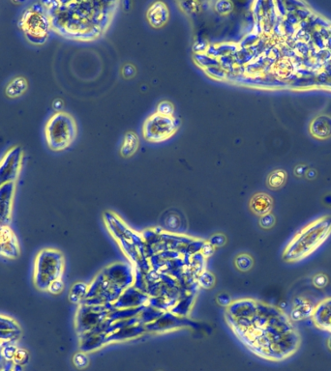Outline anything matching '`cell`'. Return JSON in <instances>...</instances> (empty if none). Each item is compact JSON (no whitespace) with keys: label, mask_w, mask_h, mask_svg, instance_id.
<instances>
[{"label":"cell","mask_w":331,"mask_h":371,"mask_svg":"<svg viewBox=\"0 0 331 371\" xmlns=\"http://www.w3.org/2000/svg\"><path fill=\"white\" fill-rule=\"evenodd\" d=\"M28 359H29V355H28V352L26 350H25V349H17V351L15 353V356L13 358V361L16 364L23 365L28 361Z\"/></svg>","instance_id":"cell-24"},{"label":"cell","mask_w":331,"mask_h":371,"mask_svg":"<svg viewBox=\"0 0 331 371\" xmlns=\"http://www.w3.org/2000/svg\"><path fill=\"white\" fill-rule=\"evenodd\" d=\"M197 283L201 287L210 289L215 284V276L209 271H204L197 276Z\"/></svg>","instance_id":"cell-21"},{"label":"cell","mask_w":331,"mask_h":371,"mask_svg":"<svg viewBox=\"0 0 331 371\" xmlns=\"http://www.w3.org/2000/svg\"><path fill=\"white\" fill-rule=\"evenodd\" d=\"M147 22L153 28H162L170 19L168 5L163 1L153 2L147 9Z\"/></svg>","instance_id":"cell-11"},{"label":"cell","mask_w":331,"mask_h":371,"mask_svg":"<svg viewBox=\"0 0 331 371\" xmlns=\"http://www.w3.org/2000/svg\"><path fill=\"white\" fill-rule=\"evenodd\" d=\"M63 289H64V283H63L61 278H58V279H56V280H54L53 282L50 283V285H49L47 291H49V293H51V294L56 295V294H59L60 292H62Z\"/></svg>","instance_id":"cell-27"},{"label":"cell","mask_w":331,"mask_h":371,"mask_svg":"<svg viewBox=\"0 0 331 371\" xmlns=\"http://www.w3.org/2000/svg\"><path fill=\"white\" fill-rule=\"evenodd\" d=\"M311 318L318 329L331 334V297L321 300L314 306Z\"/></svg>","instance_id":"cell-9"},{"label":"cell","mask_w":331,"mask_h":371,"mask_svg":"<svg viewBox=\"0 0 331 371\" xmlns=\"http://www.w3.org/2000/svg\"><path fill=\"white\" fill-rule=\"evenodd\" d=\"M286 173L283 170H275L273 171L268 179V184L272 189H278L282 187L283 184L286 181Z\"/></svg>","instance_id":"cell-19"},{"label":"cell","mask_w":331,"mask_h":371,"mask_svg":"<svg viewBox=\"0 0 331 371\" xmlns=\"http://www.w3.org/2000/svg\"><path fill=\"white\" fill-rule=\"evenodd\" d=\"M22 158V148L14 147L0 161V187L16 180L21 168Z\"/></svg>","instance_id":"cell-7"},{"label":"cell","mask_w":331,"mask_h":371,"mask_svg":"<svg viewBox=\"0 0 331 371\" xmlns=\"http://www.w3.org/2000/svg\"><path fill=\"white\" fill-rule=\"evenodd\" d=\"M74 362L76 364V366H78L79 368H84L86 367L88 363V359L85 354H77L74 358Z\"/></svg>","instance_id":"cell-28"},{"label":"cell","mask_w":331,"mask_h":371,"mask_svg":"<svg viewBox=\"0 0 331 371\" xmlns=\"http://www.w3.org/2000/svg\"><path fill=\"white\" fill-rule=\"evenodd\" d=\"M50 25L48 13L42 14L30 9L25 13L23 19V27L26 35L48 37Z\"/></svg>","instance_id":"cell-8"},{"label":"cell","mask_w":331,"mask_h":371,"mask_svg":"<svg viewBox=\"0 0 331 371\" xmlns=\"http://www.w3.org/2000/svg\"><path fill=\"white\" fill-rule=\"evenodd\" d=\"M331 234V217H320L298 231L283 252L288 263H297L316 252Z\"/></svg>","instance_id":"cell-3"},{"label":"cell","mask_w":331,"mask_h":371,"mask_svg":"<svg viewBox=\"0 0 331 371\" xmlns=\"http://www.w3.org/2000/svg\"><path fill=\"white\" fill-rule=\"evenodd\" d=\"M234 263H235L236 268L239 271L247 272L253 267L254 261H253V258L251 257V255H249L247 253H241V254L236 256V258L234 260Z\"/></svg>","instance_id":"cell-18"},{"label":"cell","mask_w":331,"mask_h":371,"mask_svg":"<svg viewBox=\"0 0 331 371\" xmlns=\"http://www.w3.org/2000/svg\"><path fill=\"white\" fill-rule=\"evenodd\" d=\"M0 332H17L22 333L18 323L9 317L0 315Z\"/></svg>","instance_id":"cell-20"},{"label":"cell","mask_w":331,"mask_h":371,"mask_svg":"<svg viewBox=\"0 0 331 371\" xmlns=\"http://www.w3.org/2000/svg\"><path fill=\"white\" fill-rule=\"evenodd\" d=\"M226 241H227V239H226L225 235L218 233V234H215L212 237H210V239L209 240V244L211 245L214 249H217V248L223 247L226 244Z\"/></svg>","instance_id":"cell-25"},{"label":"cell","mask_w":331,"mask_h":371,"mask_svg":"<svg viewBox=\"0 0 331 371\" xmlns=\"http://www.w3.org/2000/svg\"><path fill=\"white\" fill-rule=\"evenodd\" d=\"M89 286L86 285L84 282H77L71 288L70 294H69V300L72 303H83V301L86 299L87 292H88Z\"/></svg>","instance_id":"cell-17"},{"label":"cell","mask_w":331,"mask_h":371,"mask_svg":"<svg viewBox=\"0 0 331 371\" xmlns=\"http://www.w3.org/2000/svg\"><path fill=\"white\" fill-rule=\"evenodd\" d=\"M77 123L70 114L59 111L49 120L46 127V138L49 148L62 151L73 143L77 136Z\"/></svg>","instance_id":"cell-4"},{"label":"cell","mask_w":331,"mask_h":371,"mask_svg":"<svg viewBox=\"0 0 331 371\" xmlns=\"http://www.w3.org/2000/svg\"><path fill=\"white\" fill-rule=\"evenodd\" d=\"M53 107L55 108V109H60V108L63 107V103H62V101H60V100H56V101L54 102V104H53Z\"/></svg>","instance_id":"cell-34"},{"label":"cell","mask_w":331,"mask_h":371,"mask_svg":"<svg viewBox=\"0 0 331 371\" xmlns=\"http://www.w3.org/2000/svg\"><path fill=\"white\" fill-rule=\"evenodd\" d=\"M6 362H7V360L3 357V355L1 354V349H0V371H2V369L4 368Z\"/></svg>","instance_id":"cell-33"},{"label":"cell","mask_w":331,"mask_h":371,"mask_svg":"<svg viewBox=\"0 0 331 371\" xmlns=\"http://www.w3.org/2000/svg\"><path fill=\"white\" fill-rule=\"evenodd\" d=\"M0 255L17 258L20 255L18 241L8 227H0Z\"/></svg>","instance_id":"cell-12"},{"label":"cell","mask_w":331,"mask_h":371,"mask_svg":"<svg viewBox=\"0 0 331 371\" xmlns=\"http://www.w3.org/2000/svg\"><path fill=\"white\" fill-rule=\"evenodd\" d=\"M14 192V182L0 187V227H8L10 224Z\"/></svg>","instance_id":"cell-10"},{"label":"cell","mask_w":331,"mask_h":371,"mask_svg":"<svg viewBox=\"0 0 331 371\" xmlns=\"http://www.w3.org/2000/svg\"><path fill=\"white\" fill-rule=\"evenodd\" d=\"M156 112L165 116H173L174 106L170 101H161L157 106Z\"/></svg>","instance_id":"cell-23"},{"label":"cell","mask_w":331,"mask_h":371,"mask_svg":"<svg viewBox=\"0 0 331 371\" xmlns=\"http://www.w3.org/2000/svg\"><path fill=\"white\" fill-rule=\"evenodd\" d=\"M214 9L221 16H228L233 10V2H231V1H217L214 5Z\"/></svg>","instance_id":"cell-22"},{"label":"cell","mask_w":331,"mask_h":371,"mask_svg":"<svg viewBox=\"0 0 331 371\" xmlns=\"http://www.w3.org/2000/svg\"><path fill=\"white\" fill-rule=\"evenodd\" d=\"M314 306L310 301L304 298H298L294 303L291 318L293 321H298L311 316Z\"/></svg>","instance_id":"cell-15"},{"label":"cell","mask_w":331,"mask_h":371,"mask_svg":"<svg viewBox=\"0 0 331 371\" xmlns=\"http://www.w3.org/2000/svg\"><path fill=\"white\" fill-rule=\"evenodd\" d=\"M0 349H1V348H0Z\"/></svg>","instance_id":"cell-36"},{"label":"cell","mask_w":331,"mask_h":371,"mask_svg":"<svg viewBox=\"0 0 331 371\" xmlns=\"http://www.w3.org/2000/svg\"><path fill=\"white\" fill-rule=\"evenodd\" d=\"M140 147V138L134 132H128L123 137L120 145V155L123 158H131L134 156Z\"/></svg>","instance_id":"cell-14"},{"label":"cell","mask_w":331,"mask_h":371,"mask_svg":"<svg viewBox=\"0 0 331 371\" xmlns=\"http://www.w3.org/2000/svg\"><path fill=\"white\" fill-rule=\"evenodd\" d=\"M233 330L260 357L287 359L298 349L301 337L294 321L278 307L256 300L232 303Z\"/></svg>","instance_id":"cell-1"},{"label":"cell","mask_w":331,"mask_h":371,"mask_svg":"<svg viewBox=\"0 0 331 371\" xmlns=\"http://www.w3.org/2000/svg\"><path fill=\"white\" fill-rule=\"evenodd\" d=\"M64 258L60 252L46 249L38 253L34 269V283L39 290L47 291L51 282L61 278Z\"/></svg>","instance_id":"cell-5"},{"label":"cell","mask_w":331,"mask_h":371,"mask_svg":"<svg viewBox=\"0 0 331 371\" xmlns=\"http://www.w3.org/2000/svg\"><path fill=\"white\" fill-rule=\"evenodd\" d=\"M5 342H6V341H1V340H0V348L3 347V345L5 344Z\"/></svg>","instance_id":"cell-35"},{"label":"cell","mask_w":331,"mask_h":371,"mask_svg":"<svg viewBox=\"0 0 331 371\" xmlns=\"http://www.w3.org/2000/svg\"><path fill=\"white\" fill-rule=\"evenodd\" d=\"M117 2H56L49 7L51 25L75 40L92 41L105 34L116 11Z\"/></svg>","instance_id":"cell-2"},{"label":"cell","mask_w":331,"mask_h":371,"mask_svg":"<svg viewBox=\"0 0 331 371\" xmlns=\"http://www.w3.org/2000/svg\"><path fill=\"white\" fill-rule=\"evenodd\" d=\"M202 251H203V255L205 256V257H209V256H210L212 253H213V252H214V248L211 246V245H209V242L202 248Z\"/></svg>","instance_id":"cell-32"},{"label":"cell","mask_w":331,"mask_h":371,"mask_svg":"<svg viewBox=\"0 0 331 371\" xmlns=\"http://www.w3.org/2000/svg\"><path fill=\"white\" fill-rule=\"evenodd\" d=\"M27 88V83L24 78L20 77L13 81L6 88V94L11 98L21 96L25 92Z\"/></svg>","instance_id":"cell-16"},{"label":"cell","mask_w":331,"mask_h":371,"mask_svg":"<svg viewBox=\"0 0 331 371\" xmlns=\"http://www.w3.org/2000/svg\"><path fill=\"white\" fill-rule=\"evenodd\" d=\"M272 207V199L270 195L266 193H257L255 194L250 201L251 211L257 215L270 214Z\"/></svg>","instance_id":"cell-13"},{"label":"cell","mask_w":331,"mask_h":371,"mask_svg":"<svg viewBox=\"0 0 331 371\" xmlns=\"http://www.w3.org/2000/svg\"><path fill=\"white\" fill-rule=\"evenodd\" d=\"M275 222V218L271 214L261 215L259 218V226L264 229L272 228Z\"/></svg>","instance_id":"cell-26"},{"label":"cell","mask_w":331,"mask_h":371,"mask_svg":"<svg viewBox=\"0 0 331 371\" xmlns=\"http://www.w3.org/2000/svg\"><path fill=\"white\" fill-rule=\"evenodd\" d=\"M135 73L136 68L132 64H126L122 68V75L125 79H131Z\"/></svg>","instance_id":"cell-31"},{"label":"cell","mask_w":331,"mask_h":371,"mask_svg":"<svg viewBox=\"0 0 331 371\" xmlns=\"http://www.w3.org/2000/svg\"><path fill=\"white\" fill-rule=\"evenodd\" d=\"M217 302L220 306L225 307V308H229L233 303L230 295H228L227 293H222L220 295H218L217 296Z\"/></svg>","instance_id":"cell-30"},{"label":"cell","mask_w":331,"mask_h":371,"mask_svg":"<svg viewBox=\"0 0 331 371\" xmlns=\"http://www.w3.org/2000/svg\"><path fill=\"white\" fill-rule=\"evenodd\" d=\"M178 130V122L174 116L152 113L143 124V136L150 143H161L169 140Z\"/></svg>","instance_id":"cell-6"},{"label":"cell","mask_w":331,"mask_h":371,"mask_svg":"<svg viewBox=\"0 0 331 371\" xmlns=\"http://www.w3.org/2000/svg\"><path fill=\"white\" fill-rule=\"evenodd\" d=\"M327 281H328L327 276L322 274L315 275L313 278V283L316 285V287H325V285L327 284Z\"/></svg>","instance_id":"cell-29"}]
</instances>
